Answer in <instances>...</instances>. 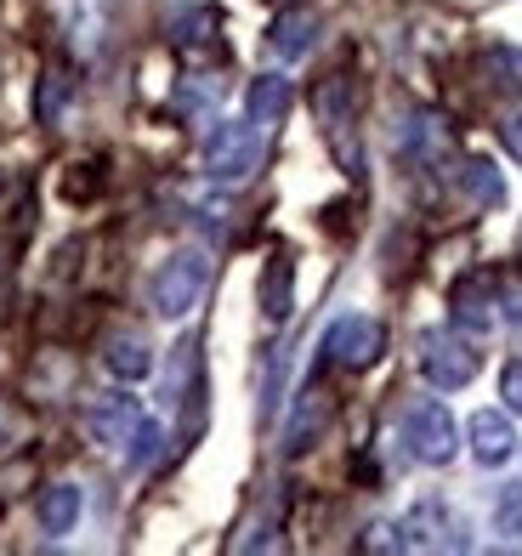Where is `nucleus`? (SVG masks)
Listing matches in <instances>:
<instances>
[{"instance_id": "4", "label": "nucleus", "mask_w": 522, "mask_h": 556, "mask_svg": "<svg viewBox=\"0 0 522 556\" xmlns=\"http://www.w3.org/2000/svg\"><path fill=\"white\" fill-rule=\"evenodd\" d=\"M420 375H426L432 387H443V392L471 387V375H478V352H471V341L455 336V330H426V336H420Z\"/></svg>"}, {"instance_id": "2", "label": "nucleus", "mask_w": 522, "mask_h": 556, "mask_svg": "<svg viewBox=\"0 0 522 556\" xmlns=\"http://www.w3.org/2000/svg\"><path fill=\"white\" fill-rule=\"evenodd\" d=\"M211 285V256L205 250H177L160 273H154V313L160 318H188L199 307V295Z\"/></svg>"}, {"instance_id": "11", "label": "nucleus", "mask_w": 522, "mask_h": 556, "mask_svg": "<svg viewBox=\"0 0 522 556\" xmlns=\"http://www.w3.org/2000/svg\"><path fill=\"white\" fill-rule=\"evenodd\" d=\"M295 103V91L284 74H262V80H251V91H244V114H251V125H262V131H272V125H284Z\"/></svg>"}, {"instance_id": "13", "label": "nucleus", "mask_w": 522, "mask_h": 556, "mask_svg": "<svg viewBox=\"0 0 522 556\" xmlns=\"http://www.w3.org/2000/svg\"><path fill=\"white\" fill-rule=\"evenodd\" d=\"M103 364H109V375H119V381H148V375H154V346H148L137 330H119L103 346Z\"/></svg>"}, {"instance_id": "21", "label": "nucleus", "mask_w": 522, "mask_h": 556, "mask_svg": "<svg viewBox=\"0 0 522 556\" xmlns=\"http://www.w3.org/2000/svg\"><path fill=\"white\" fill-rule=\"evenodd\" d=\"M494 528L522 540V489H500V500H494Z\"/></svg>"}, {"instance_id": "6", "label": "nucleus", "mask_w": 522, "mask_h": 556, "mask_svg": "<svg viewBox=\"0 0 522 556\" xmlns=\"http://www.w3.org/2000/svg\"><path fill=\"white\" fill-rule=\"evenodd\" d=\"M397 534H404V551H466V545H471V528H466L460 511H449L443 500L415 505Z\"/></svg>"}, {"instance_id": "26", "label": "nucleus", "mask_w": 522, "mask_h": 556, "mask_svg": "<svg viewBox=\"0 0 522 556\" xmlns=\"http://www.w3.org/2000/svg\"><path fill=\"white\" fill-rule=\"evenodd\" d=\"M12 432H17V426H12V415H7V403H0V448L12 443Z\"/></svg>"}, {"instance_id": "17", "label": "nucleus", "mask_w": 522, "mask_h": 556, "mask_svg": "<svg viewBox=\"0 0 522 556\" xmlns=\"http://www.w3.org/2000/svg\"><path fill=\"white\" fill-rule=\"evenodd\" d=\"M290 295H295V267H290V256L279 250V256L267 262V273H262V313L272 324H284L290 318Z\"/></svg>"}, {"instance_id": "20", "label": "nucleus", "mask_w": 522, "mask_h": 556, "mask_svg": "<svg viewBox=\"0 0 522 556\" xmlns=\"http://www.w3.org/2000/svg\"><path fill=\"white\" fill-rule=\"evenodd\" d=\"M216 23H221V12H216V7L188 12V17L177 23V46H182V52H199V46H211V40H216Z\"/></svg>"}, {"instance_id": "16", "label": "nucleus", "mask_w": 522, "mask_h": 556, "mask_svg": "<svg viewBox=\"0 0 522 556\" xmlns=\"http://www.w3.org/2000/svg\"><path fill=\"white\" fill-rule=\"evenodd\" d=\"M40 534H52V540H63V534H74V522H80V489L74 483H52L40 494Z\"/></svg>"}, {"instance_id": "1", "label": "nucleus", "mask_w": 522, "mask_h": 556, "mask_svg": "<svg viewBox=\"0 0 522 556\" xmlns=\"http://www.w3.org/2000/svg\"><path fill=\"white\" fill-rule=\"evenodd\" d=\"M262 170V125L251 119H228L216 125L211 142H205V176L211 182H251V176Z\"/></svg>"}, {"instance_id": "18", "label": "nucleus", "mask_w": 522, "mask_h": 556, "mask_svg": "<svg viewBox=\"0 0 522 556\" xmlns=\"http://www.w3.org/2000/svg\"><path fill=\"white\" fill-rule=\"evenodd\" d=\"M460 188H466L471 205H483V211L506 199V182H500V170H494L488 160H466V165H460Z\"/></svg>"}, {"instance_id": "12", "label": "nucleus", "mask_w": 522, "mask_h": 556, "mask_svg": "<svg viewBox=\"0 0 522 556\" xmlns=\"http://www.w3.org/2000/svg\"><path fill=\"white\" fill-rule=\"evenodd\" d=\"M330 426V392L324 387H307L302 403H295V420H290V432H284V448L290 454H307L318 443V432Z\"/></svg>"}, {"instance_id": "14", "label": "nucleus", "mask_w": 522, "mask_h": 556, "mask_svg": "<svg viewBox=\"0 0 522 556\" xmlns=\"http://www.w3.org/2000/svg\"><path fill=\"white\" fill-rule=\"evenodd\" d=\"M494 290H500V278L494 273H471L455 285V324H471V330H488L494 324Z\"/></svg>"}, {"instance_id": "3", "label": "nucleus", "mask_w": 522, "mask_h": 556, "mask_svg": "<svg viewBox=\"0 0 522 556\" xmlns=\"http://www.w3.org/2000/svg\"><path fill=\"white\" fill-rule=\"evenodd\" d=\"M397 432H404V448L415 454L420 466H449L455 448H460V426H455V415L443 409V403H409Z\"/></svg>"}, {"instance_id": "22", "label": "nucleus", "mask_w": 522, "mask_h": 556, "mask_svg": "<svg viewBox=\"0 0 522 556\" xmlns=\"http://www.w3.org/2000/svg\"><path fill=\"white\" fill-rule=\"evenodd\" d=\"M160 443H165V432H160L154 420H142L137 432H131V466H137V471L154 466V460H160Z\"/></svg>"}, {"instance_id": "7", "label": "nucleus", "mask_w": 522, "mask_h": 556, "mask_svg": "<svg viewBox=\"0 0 522 556\" xmlns=\"http://www.w3.org/2000/svg\"><path fill=\"white\" fill-rule=\"evenodd\" d=\"M313 114H318V125L330 131V142L341 148V160L358 165V154L346 148V131H353V119H358V91H353V80H346V74H330V80L313 91Z\"/></svg>"}, {"instance_id": "15", "label": "nucleus", "mask_w": 522, "mask_h": 556, "mask_svg": "<svg viewBox=\"0 0 522 556\" xmlns=\"http://www.w3.org/2000/svg\"><path fill=\"white\" fill-rule=\"evenodd\" d=\"M404 148H409V160L415 165H443L449 160V148H455V137H449V125H443L437 114H420L415 125H409V137H404Z\"/></svg>"}, {"instance_id": "5", "label": "nucleus", "mask_w": 522, "mask_h": 556, "mask_svg": "<svg viewBox=\"0 0 522 556\" xmlns=\"http://www.w3.org/2000/svg\"><path fill=\"white\" fill-rule=\"evenodd\" d=\"M386 352V330L381 318H364V313H346L324 330V358L341 369H369Z\"/></svg>"}, {"instance_id": "25", "label": "nucleus", "mask_w": 522, "mask_h": 556, "mask_svg": "<svg viewBox=\"0 0 522 556\" xmlns=\"http://www.w3.org/2000/svg\"><path fill=\"white\" fill-rule=\"evenodd\" d=\"M500 307H506L511 324H522V285H506V290H500Z\"/></svg>"}, {"instance_id": "8", "label": "nucleus", "mask_w": 522, "mask_h": 556, "mask_svg": "<svg viewBox=\"0 0 522 556\" xmlns=\"http://www.w3.org/2000/svg\"><path fill=\"white\" fill-rule=\"evenodd\" d=\"M142 426V409H137V397L126 392H103V397H91L86 403V432L91 443H131V432Z\"/></svg>"}, {"instance_id": "19", "label": "nucleus", "mask_w": 522, "mask_h": 556, "mask_svg": "<svg viewBox=\"0 0 522 556\" xmlns=\"http://www.w3.org/2000/svg\"><path fill=\"white\" fill-rule=\"evenodd\" d=\"M68 97H74L68 68H46V74H40V119H46V125H58L63 109H68Z\"/></svg>"}, {"instance_id": "24", "label": "nucleus", "mask_w": 522, "mask_h": 556, "mask_svg": "<svg viewBox=\"0 0 522 556\" xmlns=\"http://www.w3.org/2000/svg\"><path fill=\"white\" fill-rule=\"evenodd\" d=\"M500 142H506V154L522 165V114H506V125H500Z\"/></svg>"}, {"instance_id": "10", "label": "nucleus", "mask_w": 522, "mask_h": 556, "mask_svg": "<svg viewBox=\"0 0 522 556\" xmlns=\"http://www.w3.org/2000/svg\"><path fill=\"white\" fill-rule=\"evenodd\" d=\"M313 40H318V12H313V7H290V12L272 17V29H267V46H272L284 63L307 58Z\"/></svg>"}, {"instance_id": "9", "label": "nucleus", "mask_w": 522, "mask_h": 556, "mask_svg": "<svg viewBox=\"0 0 522 556\" xmlns=\"http://www.w3.org/2000/svg\"><path fill=\"white\" fill-rule=\"evenodd\" d=\"M466 438H471V460L478 466H506L517 454V432H511V420L500 409H478L471 426H466Z\"/></svg>"}, {"instance_id": "23", "label": "nucleus", "mask_w": 522, "mask_h": 556, "mask_svg": "<svg viewBox=\"0 0 522 556\" xmlns=\"http://www.w3.org/2000/svg\"><path fill=\"white\" fill-rule=\"evenodd\" d=\"M500 397H506V409H511V415H522V364H506V375H500Z\"/></svg>"}]
</instances>
